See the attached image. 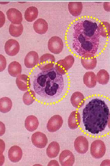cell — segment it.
I'll return each mask as SVG.
<instances>
[{"label":"cell","mask_w":110,"mask_h":166,"mask_svg":"<svg viewBox=\"0 0 110 166\" xmlns=\"http://www.w3.org/2000/svg\"><path fill=\"white\" fill-rule=\"evenodd\" d=\"M97 24L87 20L77 22L73 27L72 47L80 56L94 55L99 44Z\"/></svg>","instance_id":"cell-1"},{"label":"cell","mask_w":110,"mask_h":166,"mask_svg":"<svg viewBox=\"0 0 110 166\" xmlns=\"http://www.w3.org/2000/svg\"><path fill=\"white\" fill-rule=\"evenodd\" d=\"M109 117L108 105L104 101L97 98L90 101L82 111V121L85 129L94 134L105 129Z\"/></svg>","instance_id":"cell-2"},{"label":"cell","mask_w":110,"mask_h":166,"mask_svg":"<svg viewBox=\"0 0 110 166\" xmlns=\"http://www.w3.org/2000/svg\"><path fill=\"white\" fill-rule=\"evenodd\" d=\"M64 87L62 75L58 73L54 68L40 72L35 77L33 81L35 92L46 99L58 97L62 93Z\"/></svg>","instance_id":"cell-3"},{"label":"cell","mask_w":110,"mask_h":166,"mask_svg":"<svg viewBox=\"0 0 110 166\" xmlns=\"http://www.w3.org/2000/svg\"><path fill=\"white\" fill-rule=\"evenodd\" d=\"M74 61L73 56L68 55L64 59L57 61L54 68L58 73L62 75H64L72 67Z\"/></svg>","instance_id":"cell-4"},{"label":"cell","mask_w":110,"mask_h":166,"mask_svg":"<svg viewBox=\"0 0 110 166\" xmlns=\"http://www.w3.org/2000/svg\"><path fill=\"white\" fill-rule=\"evenodd\" d=\"M105 145L101 140H96L91 143L90 152L94 158L97 159L101 158L105 155Z\"/></svg>","instance_id":"cell-5"},{"label":"cell","mask_w":110,"mask_h":166,"mask_svg":"<svg viewBox=\"0 0 110 166\" xmlns=\"http://www.w3.org/2000/svg\"><path fill=\"white\" fill-rule=\"evenodd\" d=\"M55 58L52 54L46 53L40 57L38 60V67L42 71L50 69L53 68Z\"/></svg>","instance_id":"cell-6"},{"label":"cell","mask_w":110,"mask_h":166,"mask_svg":"<svg viewBox=\"0 0 110 166\" xmlns=\"http://www.w3.org/2000/svg\"><path fill=\"white\" fill-rule=\"evenodd\" d=\"M48 48L51 53L54 54H59L62 51L64 48L63 41L58 36H53L48 42Z\"/></svg>","instance_id":"cell-7"},{"label":"cell","mask_w":110,"mask_h":166,"mask_svg":"<svg viewBox=\"0 0 110 166\" xmlns=\"http://www.w3.org/2000/svg\"><path fill=\"white\" fill-rule=\"evenodd\" d=\"M63 121L62 117L56 115L51 117L48 121L46 127L50 132H54L58 130L62 126Z\"/></svg>","instance_id":"cell-8"},{"label":"cell","mask_w":110,"mask_h":166,"mask_svg":"<svg viewBox=\"0 0 110 166\" xmlns=\"http://www.w3.org/2000/svg\"><path fill=\"white\" fill-rule=\"evenodd\" d=\"M75 150L78 153L83 154L86 153L88 149L89 143L86 138L80 136L77 137L74 142Z\"/></svg>","instance_id":"cell-9"},{"label":"cell","mask_w":110,"mask_h":166,"mask_svg":"<svg viewBox=\"0 0 110 166\" xmlns=\"http://www.w3.org/2000/svg\"><path fill=\"white\" fill-rule=\"evenodd\" d=\"M59 161L62 166H72L75 163V158L73 154L71 151L65 150L63 151L60 153Z\"/></svg>","instance_id":"cell-10"},{"label":"cell","mask_w":110,"mask_h":166,"mask_svg":"<svg viewBox=\"0 0 110 166\" xmlns=\"http://www.w3.org/2000/svg\"><path fill=\"white\" fill-rule=\"evenodd\" d=\"M33 144L36 147L43 148L45 147L48 143V139L43 133L37 132L33 133L31 137Z\"/></svg>","instance_id":"cell-11"},{"label":"cell","mask_w":110,"mask_h":166,"mask_svg":"<svg viewBox=\"0 0 110 166\" xmlns=\"http://www.w3.org/2000/svg\"><path fill=\"white\" fill-rule=\"evenodd\" d=\"M20 48L18 42L12 39L7 41L4 46L6 53L10 56H14L16 55L19 51Z\"/></svg>","instance_id":"cell-12"},{"label":"cell","mask_w":110,"mask_h":166,"mask_svg":"<svg viewBox=\"0 0 110 166\" xmlns=\"http://www.w3.org/2000/svg\"><path fill=\"white\" fill-rule=\"evenodd\" d=\"M6 14L8 19L12 23L15 25L21 24L23 20L22 14L17 9L10 8L7 11Z\"/></svg>","instance_id":"cell-13"},{"label":"cell","mask_w":110,"mask_h":166,"mask_svg":"<svg viewBox=\"0 0 110 166\" xmlns=\"http://www.w3.org/2000/svg\"><path fill=\"white\" fill-rule=\"evenodd\" d=\"M16 83L18 88L23 91L28 90L31 86L29 77L24 74H20L17 76L16 79Z\"/></svg>","instance_id":"cell-14"},{"label":"cell","mask_w":110,"mask_h":166,"mask_svg":"<svg viewBox=\"0 0 110 166\" xmlns=\"http://www.w3.org/2000/svg\"><path fill=\"white\" fill-rule=\"evenodd\" d=\"M81 62L83 67L87 70H92L96 67L97 59L94 55H86L81 56Z\"/></svg>","instance_id":"cell-15"},{"label":"cell","mask_w":110,"mask_h":166,"mask_svg":"<svg viewBox=\"0 0 110 166\" xmlns=\"http://www.w3.org/2000/svg\"><path fill=\"white\" fill-rule=\"evenodd\" d=\"M38 54L36 52L34 51L29 52L24 59V65L28 68H33L38 64Z\"/></svg>","instance_id":"cell-16"},{"label":"cell","mask_w":110,"mask_h":166,"mask_svg":"<svg viewBox=\"0 0 110 166\" xmlns=\"http://www.w3.org/2000/svg\"><path fill=\"white\" fill-rule=\"evenodd\" d=\"M8 156L9 159L12 162H18L21 160L22 157V149L18 146H13L9 149Z\"/></svg>","instance_id":"cell-17"},{"label":"cell","mask_w":110,"mask_h":166,"mask_svg":"<svg viewBox=\"0 0 110 166\" xmlns=\"http://www.w3.org/2000/svg\"><path fill=\"white\" fill-rule=\"evenodd\" d=\"M70 101L72 106L76 108H80L84 105L85 98L83 94L79 91H76L72 95Z\"/></svg>","instance_id":"cell-18"},{"label":"cell","mask_w":110,"mask_h":166,"mask_svg":"<svg viewBox=\"0 0 110 166\" xmlns=\"http://www.w3.org/2000/svg\"><path fill=\"white\" fill-rule=\"evenodd\" d=\"M81 122V117L79 113L77 111H72L68 119V125L71 129L77 128Z\"/></svg>","instance_id":"cell-19"},{"label":"cell","mask_w":110,"mask_h":166,"mask_svg":"<svg viewBox=\"0 0 110 166\" xmlns=\"http://www.w3.org/2000/svg\"><path fill=\"white\" fill-rule=\"evenodd\" d=\"M33 27L35 31L40 34H45L48 28L47 22L42 18H38L36 20L33 24Z\"/></svg>","instance_id":"cell-20"},{"label":"cell","mask_w":110,"mask_h":166,"mask_svg":"<svg viewBox=\"0 0 110 166\" xmlns=\"http://www.w3.org/2000/svg\"><path fill=\"white\" fill-rule=\"evenodd\" d=\"M97 81L96 75L93 72H87L83 76V83L89 88H94L96 85Z\"/></svg>","instance_id":"cell-21"},{"label":"cell","mask_w":110,"mask_h":166,"mask_svg":"<svg viewBox=\"0 0 110 166\" xmlns=\"http://www.w3.org/2000/svg\"><path fill=\"white\" fill-rule=\"evenodd\" d=\"M68 6L69 12L74 17L80 15L83 9V4L81 2H69Z\"/></svg>","instance_id":"cell-22"},{"label":"cell","mask_w":110,"mask_h":166,"mask_svg":"<svg viewBox=\"0 0 110 166\" xmlns=\"http://www.w3.org/2000/svg\"><path fill=\"white\" fill-rule=\"evenodd\" d=\"M38 124L37 118L34 115L28 116L25 121V127L28 131L30 132H33L36 130Z\"/></svg>","instance_id":"cell-23"},{"label":"cell","mask_w":110,"mask_h":166,"mask_svg":"<svg viewBox=\"0 0 110 166\" xmlns=\"http://www.w3.org/2000/svg\"><path fill=\"white\" fill-rule=\"evenodd\" d=\"M97 31L100 36L104 38L109 37L110 36V25L106 21H101L97 25Z\"/></svg>","instance_id":"cell-24"},{"label":"cell","mask_w":110,"mask_h":166,"mask_svg":"<svg viewBox=\"0 0 110 166\" xmlns=\"http://www.w3.org/2000/svg\"><path fill=\"white\" fill-rule=\"evenodd\" d=\"M8 71L9 74L11 76L13 77H17L21 73V66L18 62H12L8 65Z\"/></svg>","instance_id":"cell-25"},{"label":"cell","mask_w":110,"mask_h":166,"mask_svg":"<svg viewBox=\"0 0 110 166\" xmlns=\"http://www.w3.org/2000/svg\"><path fill=\"white\" fill-rule=\"evenodd\" d=\"M60 151V147L59 144L57 142H51L48 146L46 150L47 156L50 158L56 157Z\"/></svg>","instance_id":"cell-26"},{"label":"cell","mask_w":110,"mask_h":166,"mask_svg":"<svg viewBox=\"0 0 110 166\" xmlns=\"http://www.w3.org/2000/svg\"><path fill=\"white\" fill-rule=\"evenodd\" d=\"M12 103L11 99L7 97L0 99V112L2 113L9 112L11 109Z\"/></svg>","instance_id":"cell-27"},{"label":"cell","mask_w":110,"mask_h":166,"mask_svg":"<svg viewBox=\"0 0 110 166\" xmlns=\"http://www.w3.org/2000/svg\"><path fill=\"white\" fill-rule=\"evenodd\" d=\"M38 14L37 8L35 6H30L26 10L24 13V18L27 21L31 22L37 18Z\"/></svg>","instance_id":"cell-28"},{"label":"cell","mask_w":110,"mask_h":166,"mask_svg":"<svg viewBox=\"0 0 110 166\" xmlns=\"http://www.w3.org/2000/svg\"><path fill=\"white\" fill-rule=\"evenodd\" d=\"M96 78L97 82L100 84H107L109 80L110 76L108 73L104 69H100L97 74Z\"/></svg>","instance_id":"cell-29"},{"label":"cell","mask_w":110,"mask_h":166,"mask_svg":"<svg viewBox=\"0 0 110 166\" xmlns=\"http://www.w3.org/2000/svg\"><path fill=\"white\" fill-rule=\"evenodd\" d=\"M23 27L22 24L15 25L11 23L9 27V32L10 34L14 37H19L22 34Z\"/></svg>","instance_id":"cell-30"},{"label":"cell","mask_w":110,"mask_h":166,"mask_svg":"<svg viewBox=\"0 0 110 166\" xmlns=\"http://www.w3.org/2000/svg\"><path fill=\"white\" fill-rule=\"evenodd\" d=\"M36 99V94L34 91L29 90L25 92L23 96V101L26 105H29L31 104Z\"/></svg>","instance_id":"cell-31"},{"label":"cell","mask_w":110,"mask_h":166,"mask_svg":"<svg viewBox=\"0 0 110 166\" xmlns=\"http://www.w3.org/2000/svg\"><path fill=\"white\" fill-rule=\"evenodd\" d=\"M6 65V61L5 57L0 54V72L4 71Z\"/></svg>","instance_id":"cell-32"},{"label":"cell","mask_w":110,"mask_h":166,"mask_svg":"<svg viewBox=\"0 0 110 166\" xmlns=\"http://www.w3.org/2000/svg\"><path fill=\"white\" fill-rule=\"evenodd\" d=\"M5 16L4 14L0 11V28L2 27L5 22Z\"/></svg>","instance_id":"cell-33"},{"label":"cell","mask_w":110,"mask_h":166,"mask_svg":"<svg viewBox=\"0 0 110 166\" xmlns=\"http://www.w3.org/2000/svg\"><path fill=\"white\" fill-rule=\"evenodd\" d=\"M6 131V127L5 124L0 121V136H2L5 133Z\"/></svg>","instance_id":"cell-34"},{"label":"cell","mask_w":110,"mask_h":166,"mask_svg":"<svg viewBox=\"0 0 110 166\" xmlns=\"http://www.w3.org/2000/svg\"><path fill=\"white\" fill-rule=\"evenodd\" d=\"M5 149V143L2 140L0 139V154L2 153Z\"/></svg>","instance_id":"cell-35"},{"label":"cell","mask_w":110,"mask_h":166,"mask_svg":"<svg viewBox=\"0 0 110 166\" xmlns=\"http://www.w3.org/2000/svg\"><path fill=\"white\" fill-rule=\"evenodd\" d=\"M103 6L104 10L106 11L109 12L110 10V2H105L104 3Z\"/></svg>","instance_id":"cell-36"},{"label":"cell","mask_w":110,"mask_h":166,"mask_svg":"<svg viewBox=\"0 0 110 166\" xmlns=\"http://www.w3.org/2000/svg\"><path fill=\"white\" fill-rule=\"evenodd\" d=\"M5 157L2 153L0 154V166H2L5 162Z\"/></svg>","instance_id":"cell-37"}]
</instances>
